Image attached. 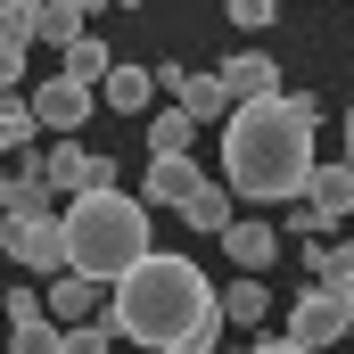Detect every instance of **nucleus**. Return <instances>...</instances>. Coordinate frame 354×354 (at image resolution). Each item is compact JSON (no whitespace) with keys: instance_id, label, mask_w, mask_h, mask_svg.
<instances>
[{"instance_id":"obj_1","label":"nucleus","mask_w":354,"mask_h":354,"mask_svg":"<svg viewBox=\"0 0 354 354\" xmlns=\"http://www.w3.org/2000/svg\"><path fill=\"white\" fill-rule=\"evenodd\" d=\"M107 338H132L149 354H214L223 338V288L189 256H149L107 288Z\"/></svg>"},{"instance_id":"obj_2","label":"nucleus","mask_w":354,"mask_h":354,"mask_svg":"<svg viewBox=\"0 0 354 354\" xmlns=\"http://www.w3.org/2000/svg\"><path fill=\"white\" fill-rule=\"evenodd\" d=\"M313 99H248L223 124V189L256 198V206H288L313 189Z\"/></svg>"},{"instance_id":"obj_3","label":"nucleus","mask_w":354,"mask_h":354,"mask_svg":"<svg viewBox=\"0 0 354 354\" xmlns=\"http://www.w3.org/2000/svg\"><path fill=\"white\" fill-rule=\"evenodd\" d=\"M149 206L132 189H91V198H66V272H83L99 288H115L132 264H149Z\"/></svg>"},{"instance_id":"obj_4","label":"nucleus","mask_w":354,"mask_h":354,"mask_svg":"<svg viewBox=\"0 0 354 354\" xmlns=\"http://www.w3.org/2000/svg\"><path fill=\"white\" fill-rule=\"evenodd\" d=\"M0 256L25 272H66V214L58 206H0Z\"/></svg>"},{"instance_id":"obj_5","label":"nucleus","mask_w":354,"mask_h":354,"mask_svg":"<svg viewBox=\"0 0 354 354\" xmlns=\"http://www.w3.org/2000/svg\"><path fill=\"white\" fill-rule=\"evenodd\" d=\"M354 330V305L346 297H330V288H305L297 305H288V338L305 354H338V338Z\"/></svg>"},{"instance_id":"obj_6","label":"nucleus","mask_w":354,"mask_h":354,"mask_svg":"<svg viewBox=\"0 0 354 354\" xmlns=\"http://www.w3.org/2000/svg\"><path fill=\"white\" fill-rule=\"evenodd\" d=\"M41 165H50V189H66V198L115 189V157H107V149H83V140H58Z\"/></svg>"},{"instance_id":"obj_7","label":"nucleus","mask_w":354,"mask_h":354,"mask_svg":"<svg viewBox=\"0 0 354 354\" xmlns=\"http://www.w3.org/2000/svg\"><path fill=\"white\" fill-rule=\"evenodd\" d=\"M91 107H99V91L75 83V75H50V83H33V124H50V132H83L91 124Z\"/></svg>"},{"instance_id":"obj_8","label":"nucleus","mask_w":354,"mask_h":354,"mask_svg":"<svg viewBox=\"0 0 354 354\" xmlns=\"http://www.w3.org/2000/svg\"><path fill=\"white\" fill-rule=\"evenodd\" d=\"M198 157H149V181H140V206H149V214H157V206H189V198H198Z\"/></svg>"},{"instance_id":"obj_9","label":"nucleus","mask_w":354,"mask_h":354,"mask_svg":"<svg viewBox=\"0 0 354 354\" xmlns=\"http://www.w3.org/2000/svg\"><path fill=\"white\" fill-rule=\"evenodd\" d=\"M223 256L248 272V280H264V272H272V256H280V231H272L264 214H239V223L223 231Z\"/></svg>"},{"instance_id":"obj_10","label":"nucleus","mask_w":354,"mask_h":354,"mask_svg":"<svg viewBox=\"0 0 354 354\" xmlns=\"http://www.w3.org/2000/svg\"><path fill=\"white\" fill-rule=\"evenodd\" d=\"M41 305H50V322H58V330H83L91 313H107V288H99V280H83V272H58Z\"/></svg>"},{"instance_id":"obj_11","label":"nucleus","mask_w":354,"mask_h":354,"mask_svg":"<svg viewBox=\"0 0 354 354\" xmlns=\"http://www.w3.org/2000/svg\"><path fill=\"white\" fill-rule=\"evenodd\" d=\"M305 206H313V223H322V231L354 214V165H346V157H338V165H313V189H305Z\"/></svg>"},{"instance_id":"obj_12","label":"nucleus","mask_w":354,"mask_h":354,"mask_svg":"<svg viewBox=\"0 0 354 354\" xmlns=\"http://www.w3.org/2000/svg\"><path fill=\"white\" fill-rule=\"evenodd\" d=\"M223 91H231V107H248V99H280V66H272L264 50H239V58H223Z\"/></svg>"},{"instance_id":"obj_13","label":"nucleus","mask_w":354,"mask_h":354,"mask_svg":"<svg viewBox=\"0 0 354 354\" xmlns=\"http://www.w3.org/2000/svg\"><path fill=\"white\" fill-rule=\"evenodd\" d=\"M149 99H157V66H115L99 83V107H115V115H140Z\"/></svg>"},{"instance_id":"obj_14","label":"nucleus","mask_w":354,"mask_h":354,"mask_svg":"<svg viewBox=\"0 0 354 354\" xmlns=\"http://www.w3.org/2000/svg\"><path fill=\"white\" fill-rule=\"evenodd\" d=\"M181 223H189V231H214V239H223V231L239 223V206H231V189H223V181H198V198L181 206Z\"/></svg>"},{"instance_id":"obj_15","label":"nucleus","mask_w":354,"mask_h":354,"mask_svg":"<svg viewBox=\"0 0 354 354\" xmlns=\"http://www.w3.org/2000/svg\"><path fill=\"white\" fill-rule=\"evenodd\" d=\"M189 140H198V115H189V107L149 115V157H189Z\"/></svg>"},{"instance_id":"obj_16","label":"nucleus","mask_w":354,"mask_h":354,"mask_svg":"<svg viewBox=\"0 0 354 354\" xmlns=\"http://www.w3.org/2000/svg\"><path fill=\"white\" fill-rule=\"evenodd\" d=\"M33 132H41V124H33V99H0V165H8V157H25V149H33Z\"/></svg>"},{"instance_id":"obj_17","label":"nucleus","mask_w":354,"mask_h":354,"mask_svg":"<svg viewBox=\"0 0 354 354\" xmlns=\"http://www.w3.org/2000/svg\"><path fill=\"white\" fill-rule=\"evenodd\" d=\"M58 75H75V83H107V75H115V58H107V41H99V33H83V41H75V50H66V66H58Z\"/></svg>"},{"instance_id":"obj_18","label":"nucleus","mask_w":354,"mask_h":354,"mask_svg":"<svg viewBox=\"0 0 354 354\" xmlns=\"http://www.w3.org/2000/svg\"><path fill=\"white\" fill-rule=\"evenodd\" d=\"M8 354H66V330H58L50 313H33V322L8 330Z\"/></svg>"},{"instance_id":"obj_19","label":"nucleus","mask_w":354,"mask_h":354,"mask_svg":"<svg viewBox=\"0 0 354 354\" xmlns=\"http://www.w3.org/2000/svg\"><path fill=\"white\" fill-rule=\"evenodd\" d=\"M264 305H272V288H264V280H248V272L223 288V322H264Z\"/></svg>"},{"instance_id":"obj_20","label":"nucleus","mask_w":354,"mask_h":354,"mask_svg":"<svg viewBox=\"0 0 354 354\" xmlns=\"http://www.w3.org/2000/svg\"><path fill=\"white\" fill-rule=\"evenodd\" d=\"M83 33H91V17H83V8H66V0H50V8H41V41H58V50H75Z\"/></svg>"},{"instance_id":"obj_21","label":"nucleus","mask_w":354,"mask_h":354,"mask_svg":"<svg viewBox=\"0 0 354 354\" xmlns=\"http://www.w3.org/2000/svg\"><path fill=\"white\" fill-rule=\"evenodd\" d=\"M41 8H50V0H0V33H17V41H41Z\"/></svg>"},{"instance_id":"obj_22","label":"nucleus","mask_w":354,"mask_h":354,"mask_svg":"<svg viewBox=\"0 0 354 354\" xmlns=\"http://www.w3.org/2000/svg\"><path fill=\"white\" fill-rule=\"evenodd\" d=\"M25 50H33V41L0 33V99H8V91H25Z\"/></svg>"},{"instance_id":"obj_23","label":"nucleus","mask_w":354,"mask_h":354,"mask_svg":"<svg viewBox=\"0 0 354 354\" xmlns=\"http://www.w3.org/2000/svg\"><path fill=\"white\" fill-rule=\"evenodd\" d=\"M66 354H115L107 322H83V330H66Z\"/></svg>"},{"instance_id":"obj_24","label":"nucleus","mask_w":354,"mask_h":354,"mask_svg":"<svg viewBox=\"0 0 354 354\" xmlns=\"http://www.w3.org/2000/svg\"><path fill=\"white\" fill-rule=\"evenodd\" d=\"M223 8H231V25H272L280 17V0H223Z\"/></svg>"},{"instance_id":"obj_25","label":"nucleus","mask_w":354,"mask_h":354,"mask_svg":"<svg viewBox=\"0 0 354 354\" xmlns=\"http://www.w3.org/2000/svg\"><path fill=\"white\" fill-rule=\"evenodd\" d=\"M248 354H305V346H297V338H256Z\"/></svg>"},{"instance_id":"obj_26","label":"nucleus","mask_w":354,"mask_h":354,"mask_svg":"<svg viewBox=\"0 0 354 354\" xmlns=\"http://www.w3.org/2000/svg\"><path fill=\"white\" fill-rule=\"evenodd\" d=\"M8 198H17V181H8V165H0V206H8Z\"/></svg>"},{"instance_id":"obj_27","label":"nucleus","mask_w":354,"mask_h":354,"mask_svg":"<svg viewBox=\"0 0 354 354\" xmlns=\"http://www.w3.org/2000/svg\"><path fill=\"white\" fill-rule=\"evenodd\" d=\"M66 8H83V17H99V8H107V0H66Z\"/></svg>"},{"instance_id":"obj_28","label":"nucleus","mask_w":354,"mask_h":354,"mask_svg":"<svg viewBox=\"0 0 354 354\" xmlns=\"http://www.w3.org/2000/svg\"><path fill=\"white\" fill-rule=\"evenodd\" d=\"M346 165H354V107H346Z\"/></svg>"}]
</instances>
